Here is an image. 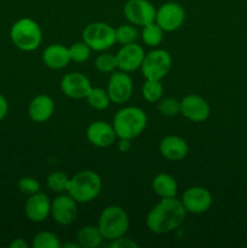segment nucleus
Returning a JSON list of instances; mask_svg holds the SVG:
<instances>
[{
    "mask_svg": "<svg viewBox=\"0 0 247 248\" xmlns=\"http://www.w3.org/2000/svg\"><path fill=\"white\" fill-rule=\"evenodd\" d=\"M181 113L193 123H203L210 118L211 108L208 102L199 94H186L181 101Z\"/></svg>",
    "mask_w": 247,
    "mask_h": 248,
    "instance_id": "obj_13",
    "label": "nucleus"
},
{
    "mask_svg": "<svg viewBox=\"0 0 247 248\" xmlns=\"http://www.w3.org/2000/svg\"><path fill=\"white\" fill-rule=\"evenodd\" d=\"M69 181L70 178L64 172L55 171L48 174L47 179H46V183H47L48 189L51 191L57 194H63L67 193L68 186H69Z\"/></svg>",
    "mask_w": 247,
    "mask_h": 248,
    "instance_id": "obj_26",
    "label": "nucleus"
},
{
    "mask_svg": "<svg viewBox=\"0 0 247 248\" xmlns=\"http://www.w3.org/2000/svg\"><path fill=\"white\" fill-rule=\"evenodd\" d=\"M97 227L104 240L114 241L119 237L125 236L128 232L130 218L120 206H108L99 215Z\"/></svg>",
    "mask_w": 247,
    "mask_h": 248,
    "instance_id": "obj_4",
    "label": "nucleus"
},
{
    "mask_svg": "<svg viewBox=\"0 0 247 248\" xmlns=\"http://www.w3.org/2000/svg\"><path fill=\"white\" fill-rule=\"evenodd\" d=\"M186 211L177 198L161 199L147 215L145 224L152 232L157 235L169 234L183 224Z\"/></svg>",
    "mask_w": 247,
    "mask_h": 248,
    "instance_id": "obj_1",
    "label": "nucleus"
},
{
    "mask_svg": "<svg viewBox=\"0 0 247 248\" xmlns=\"http://www.w3.org/2000/svg\"><path fill=\"white\" fill-rule=\"evenodd\" d=\"M24 212L29 220L34 223L45 222L51 216V201L45 193L33 194L28 196L24 205Z\"/></svg>",
    "mask_w": 247,
    "mask_h": 248,
    "instance_id": "obj_17",
    "label": "nucleus"
},
{
    "mask_svg": "<svg viewBox=\"0 0 247 248\" xmlns=\"http://www.w3.org/2000/svg\"><path fill=\"white\" fill-rule=\"evenodd\" d=\"M43 63L50 69L60 70L69 64L70 55L69 48L62 44H51L44 50Z\"/></svg>",
    "mask_w": 247,
    "mask_h": 248,
    "instance_id": "obj_20",
    "label": "nucleus"
},
{
    "mask_svg": "<svg viewBox=\"0 0 247 248\" xmlns=\"http://www.w3.org/2000/svg\"><path fill=\"white\" fill-rule=\"evenodd\" d=\"M182 203L186 213L201 215L207 212L213 202L212 194L202 186H190L182 195Z\"/></svg>",
    "mask_w": 247,
    "mask_h": 248,
    "instance_id": "obj_12",
    "label": "nucleus"
},
{
    "mask_svg": "<svg viewBox=\"0 0 247 248\" xmlns=\"http://www.w3.org/2000/svg\"><path fill=\"white\" fill-rule=\"evenodd\" d=\"M160 154L170 161H181L188 155L189 145L184 138L179 136H166L160 140Z\"/></svg>",
    "mask_w": 247,
    "mask_h": 248,
    "instance_id": "obj_18",
    "label": "nucleus"
},
{
    "mask_svg": "<svg viewBox=\"0 0 247 248\" xmlns=\"http://www.w3.org/2000/svg\"><path fill=\"white\" fill-rule=\"evenodd\" d=\"M7 111H9V103H7L6 98L0 93V121L5 119V116L7 115Z\"/></svg>",
    "mask_w": 247,
    "mask_h": 248,
    "instance_id": "obj_34",
    "label": "nucleus"
},
{
    "mask_svg": "<svg viewBox=\"0 0 247 248\" xmlns=\"http://www.w3.org/2000/svg\"><path fill=\"white\" fill-rule=\"evenodd\" d=\"M107 92L111 103L124 104L130 101L133 93V81L130 74L123 70L111 73L109 78Z\"/></svg>",
    "mask_w": 247,
    "mask_h": 248,
    "instance_id": "obj_9",
    "label": "nucleus"
},
{
    "mask_svg": "<svg viewBox=\"0 0 247 248\" xmlns=\"http://www.w3.org/2000/svg\"><path fill=\"white\" fill-rule=\"evenodd\" d=\"M17 186H18L19 191H21L22 194H24V195H28V196H31V195H33V194H36L40 191V183H39L35 178H33V177H29V176L22 177V178L18 181Z\"/></svg>",
    "mask_w": 247,
    "mask_h": 248,
    "instance_id": "obj_32",
    "label": "nucleus"
},
{
    "mask_svg": "<svg viewBox=\"0 0 247 248\" xmlns=\"http://www.w3.org/2000/svg\"><path fill=\"white\" fill-rule=\"evenodd\" d=\"M124 15L133 26L144 27L155 22L156 9L148 0H127L124 6Z\"/></svg>",
    "mask_w": 247,
    "mask_h": 248,
    "instance_id": "obj_10",
    "label": "nucleus"
},
{
    "mask_svg": "<svg viewBox=\"0 0 247 248\" xmlns=\"http://www.w3.org/2000/svg\"><path fill=\"white\" fill-rule=\"evenodd\" d=\"M86 101L90 104V107H92L96 110H104L111 103L107 90L101 89V87H92L86 96Z\"/></svg>",
    "mask_w": 247,
    "mask_h": 248,
    "instance_id": "obj_24",
    "label": "nucleus"
},
{
    "mask_svg": "<svg viewBox=\"0 0 247 248\" xmlns=\"http://www.w3.org/2000/svg\"><path fill=\"white\" fill-rule=\"evenodd\" d=\"M148 124V116L138 107H124L114 115L113 127L116 137L135 140L143 133Z\"/></svg>",
    "mask_w": 247,
    "mask_h": 248,
    "instance_id": "obj_2",
    "label": "nucleus"
},
{
    "mask_svg": "<svg viewBox=\"0 0 247 248\" xmlns=\"http://www.w3.org/2000/svg\"><path fill=\"white\" fill-rule=\"evenodd\" d=\"M103 240L98 227H94V225H85V227L80 228L77 234V244L80 247L84 248L99 247Z\"/></svg>",
    "mask_w": 247,
    "mask_h": 248,
    "instance_id": "obj_22",
    "label": "nucleus"
},
{
    "mask_svg": "<svg viewBox=\"0 0 247 248\" xmlns=\"http://www.w3.org/2000/svg\"><path fill=\"white\" fill-rule=\"evenodd\" d=\"M164 86L161 80L145 79V82L142 87V96L148 103H157L162 98Z\"/></svg>",
    "mask_w": 247,
    "mask_h": 248,
    "instance_id": "obj_23",
    "label": "nucleus"
},
{
    "mask_svg": "<svg viewBox=\"0 0 247 248\" xmlns=\"http://www.w3.org/2000/svg\"><path fill=\"white\" fill-rule=\"evenodd\" d=\"M91 89V81L82 73H68L61 80V91L63 92L64 96L69 97L72 99L86 98Z\"/></svg>",
    "mask_w": 247,
    "mask_h": 248,
    "instance_id": "obj_14",
    "label": "nucleus"
},
{
    "mask_svg": "<svg viewBox=\"0 0 247 248\" xmlns=\"http://www.w3.org/2000/svg\"><path fill=\"white\" fill-rule=\"evenodd\" d=\"M138 38V31L133 24H121L115 28V39L116 43L121 45L136 43Z\"/></svg>",
    "mask_w": 247,
    "mask_h": 248,
    "instance_id": "obj_29",
    "label": "nucleus"
},
{
    "mask_svg": "<svg viewBox=\"0 0 247 248\" xmlns=\"http://www.w3.org/2000/svg\"><path fill=\"white\" fill-rule=\"evenodd\" d=\"M94 67L98 72L103 73V74H111L113 72H115V69L118 68V61H116V55H113L110 52H103L101 55L97 56V58L94 60Z\"/></svg>",
    "mask_w": 247,
    "mask_h": 248,
    "instance_id": "obj_27",
    "label": "nucleus"
},
{
    "mask_svg": "<svg viewBox=\"0 0 247 248\" xmlns=\"http://www.w3.org/2000/svg\"><path fill=\"white\" fill-rule=\"evenodd\" d=\"M152 188L153 191L161 199L176 198L178 193V184L169 173L156 174L152 182Z\"/></svg>",
    "mask_w": 247,
    "mask_h": 248,
    "instance_id": "obj_21",
    "label": "nucleus"
},
{
    "mask_svg": "<svg viewBox=\"0 0 247 248\" xmlns=\"http://www.w3.org/2000/svg\"><path fill=\"white\" fill-rule=\"evenodd\" d=\"M51 217L63 227L73 224L77 217V202L69 194H60L51 201Z\"/></svg>",
    "mask_w": 247,
    "mask_h": 248,
    "instance_id": "obj_11",
    "label": "nucleus"
},
{
    "mask_svg": "<svg viewBox=\"0 0 247 248\" xmlns=\"http://www.w3.org/2000/svg\"><path fill=\"white\" fill-rule=\"evenodd\" d=\"M55 111V102L48 94H38L28 106V115L34 123H46Z\"/></svg>",
    "mask_w": 247,
    "mask_h": 248,
    "instance_id": "obj_19",
    "label": "nucleus"
},
{
    "mask_svg": "<svg viewBox=\"0 0 247 248\" xmlns=\"http://www.w3.org/2000/svg\"><path fill=\"white\" fill-rule=\"evenodd\" d=\"M157 110L165 116H176L181 114V101L174 97H162L157 102Z\"/></svg>",
    "mask_w": 247,
    "mask_h": 248,
    "instance_id": "obj_30",
    "label": "nucleus"
},
{
    "mask_svg": "<svg viewBox=\"0 0 247 248\" xmlns=\"http://www.w3.org/2000/svg\"><path fill=\"white\" fill-rule=\"evenodd\" d=\"M11 248H28V244L27 241H24L23 239H15L14 241L10 244Z\"/></svg>",
    "mask_w": 247,
    "mask_h": 248,
    "instance_id": "obj_36",
    "label": "nucleus"
},
{
    "mask_svg": "<svg viewBox=\"0 0 247 248\" xmlns=\"http://www.w3.org/2000/svg\"><path fill=\"white\" fill-rule=\"evenodd\" d=\"M110 247L113 248H138L139 245L135 241V240L130 239V237L121 236L119 239L111 241Z\"/></svg>",
    "mask_w": 247,
    "mask_h": 248,
    "instance_id": "obj_33",
    "label": "nucleus"
},
{
    "mask_svg": "<svg viewBox=\"0 0 247 248\" xmlns=\"http://www.w3.org/2000/svg\"><path fill=\"white\" fill-rule=\"evenodd\" d=\"M164 39V31L155 22L143 27L142 40L149 47H157Z\"/></svg>",
    "mask_w": 247,
    "mask_h": 248,
    "instance_id": "obj_25",
    "label": "nucleus"
},
{
    "mask_svg": "<svg viewBox=\"0 0 247 248\" xmlns=\"http://www.w3.org/2000/svg\"><path fill=\"white\" fill-rule=\"evenodd\" d=\"M68 48H69L70 60L75 63H84L91 57L92 50L85 41H77V43L72 44L70 47Z\"/></svg>",
    "mask_w": 247,
    "mask_h": 248,
    "instance_id": "obj_31",
    "label": "nucleus"
},
{
    "mask_svg": "<svg viewBox=\"0 0 247 248\" xmlns=\"http://www.w3.org/2000/svg\"><path fill=\"white\" fill-rule=\"evenodd\" d=\"M144 56V50L138 44L131 43L127 45H123L116 53L119 70H123L126 73L135 72L138 68H140Z\"/></svg>",
    "mask_w": 247,
    "mask_h": 248,
    "instance_id": "obj_15",
    "label": "nucleus"
},
{
    "mask_svg": "<svg viewBox=\"0 0 247 248\" xmlns=\"http://www.w3.org/2000/svg\"><path fill=\"white\" fill-rule=\"evenodd\" d=\"M172 68V57L164 48H154L145 53L140 69L145 79L162 80Z\"/></svg>",
    "mask_w": 247,
    "mask_h": 248,
    "instance_id": "obj_7",
    "label": "nucleus"
},
{
    "mask_svg": "<svg viewBox=\"0 0 247 248\" xmlns=\"http://www.w3.org/2000/svg\"><path fill=\"white\" fill-rule=\"evenodd\" d=\"M82 41H85L92 51L103 52L116 43L115 28L106 22H92L85 27Z\"/></svg>",
    "mask_w": 247,
    "mask_h": 248,
    "instance_id": "obj_6",
    "label": "nucleus"
},
{
    "mask_svg": "<svg viewBox=\"0 0 247 248\" xmlns=\"http://www.w3.org/2000/svg\"><path fill=\"white\" fill-rule=\"evenodd\" d=\"M10 38L17 48L31 52L40 46L43 41V31L38 22L28 17H23L12 24L10 29Z\"/></svg>",
    "mask_w": 247,
    "mask_h": 248,
    "instance_id": "obj_5",
    "label": "nucleus"
},
{
    "mask_svg": "<svg viewBox=\"0 0 247 248\" xmlns=\"http://www.w3.org/2000/svg\"><path fill=\"white\" fill-rule=\"evenodd\" d=\"M131 147H132L131 140H127V138H119L118 149L120 150L121 153H127L128 150L131 149Z\"/></svg>",
    "mask_w": 247,
    "mask_h": 248,
    "instance_id": "obj_35",
    "label": "nucleus"
},
{
    "mask_svg": "<svg viewBox=\"0 0 247 248\" xmlns=\"http://www.w3.org/2000/svg\"><path fill=\"white\" fill-rule=\"evenodd\" d=\"M31 246L34 248H61L60 239L51 232H40L34 236Z\"/></svg>",
    "mask_w": 247,
    "mask_h": 248,
    "instance_id": "obj_28",
    "label": "nucleus"
},
{
    "mask_svg": "<svg viewBox=\"0 0 247 248\" xmlns=\"http://www.w3.org/2000/svg\"><path fill=\"white\" fill-rule=\"evenodd\" d=\"M102 190V179L91 170L77 172L70 178L67 194L77 203H89L98 198Z\"/></svg>",
    "mask_w": 247,
    "mask_h": 248,
    "instance_id": "obj_3",
    "label": "nucleus"
},
{
    "mask_svg": "<svg viewBox=\"0 0 247 248\" xmlns=\"http://www.w3.org/2000/svg\"><path fill=\"white\" fill-rule=\"evenodd\" d=\"M87 140L97 148L110 147L116 140V133L113 124L103 120H97L90 124L86 130Z\"/></svg>",
    "mask_w": 247,
    "mask_h": 248,
    "instance_id": "obj_16",
    "label": "nucleus"
},
{
    "mask_svg": "<svg viewBox=\"0 0 247 248\" xmlns=\"http://www.w3.org/2000/svg\"><path fill=\"white\" fill-rule=\"evenodd\" d=\"M185 21V11L181 4L169 1L156 10L155 23L164 31H174L181 28Z\"/></svg>",
    "mask_w": 247,
    "mask_h": 248,
    "instance_id": "obj_8",
    "label": "nucleus"
}]
</instances>
